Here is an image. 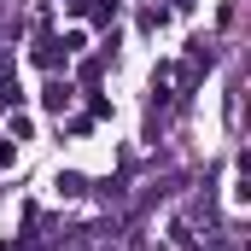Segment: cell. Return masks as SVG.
I'll use <instances>...</instances> for the list:
<instances>
[{
  "instance_id": "obj_2",
  "label": "cell",
  "mask_w": 251,
  "mask_h": 251,
  "mask_svg": "<svg viewBox=\"0 0 251 251\" xmlns=\"http://www.w3.org/2000/svg\"><path fill=\"white\" fill-rule=\"evenodd\" d=\"M70 94H76L70 82H47V94H41V100H47V111H64V105H70Z\"/></svg>"
},
{
  "instance_id": "obj_3",
  "label": "cell",
  "mask_w": 251,
  "mask_h": 251,
  "mask_svg": "<svg viewBox=\"0 0 251 251\" xmlns=\"http://www.w3.org/2000/svg\"><path fill=\"white\" fill-rule=\"evenodd\" d=\"M59 193H64V199H82V193H88V181H82V176H70V170H64V176H59Z\"/></svg>"
},
{
  "instance_id": "obj_4",
  "label": "cell",
  "mask_w": 251,
  "mask_h": 251,
  "mask_svg": "<svg viewBox=\"0 0 251 251\" xmlns=\"http://www.w3.org/2000/svg\"><path fill=\"white\" fill-rule=\"evenodd\" d=\"M64 12H70V18H76V12H88V0H59Z\"/></svg>"
},
{
  "instance_id": "obj_1",
  "label": "cell",
  "mask_w": 251,
  "mask_h": 251,
  "mask_svg": "<svg viewBox=\"0 0 251 251\" xmlns=\"http://www.w3.org/2000/svg\"><path fill=\"white\" fill-rule=\"evenodd\" d=\"M64 59H70V53H64V41H53V35H41V41H35V64H47V70H59Z\"/></svg>"
}]
</instances>
